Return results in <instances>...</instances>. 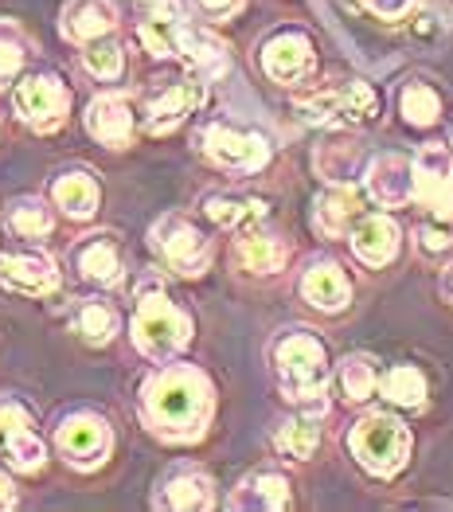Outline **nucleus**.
Masks as SVG:
<instances>
[{"instance_id": "1", "label": "nucleus", "mask_w": 453, "mask_h": 512, "mask_svg": "<svg viewBox=\"0 0 453 512\" xmlns=\"http://www.w3.org/2000/svg\"><path fill=\"white\" fill-rule=\"evenodd\" d=\"M137 411L141 423L153 438L168 446H188L200 442L215 415V387L204 368L196 364H157L137 391Z\"/></svg>"}, {"instance_id": "2", "label": "nucleus", "mask_w": 453, "mask_h": 512, "mask_svg": "<svg viewBox=\"0 0 453 512\" xmlns=\"http://www.w3.org/2000/svg\"><path fill=\"white\" fill-rule=\"evenodd\" d=\"M270 368H274V380L293 407L317 411V415L329 411V348L313 329H301V325L282 329L270 341Z\"/></svg>"}, {"instance_id": "3", "label": "nucleus", "mask_w": 453, "mask_h": 512, "mask_svg": "<svg viewBox=\"0 0 453 512\" xmlns=\"http://www.w3.org/2000/svg\"><path fill=\"white\" fill-rule=\"evenodd\" d=\"M192 313L180 309L176 301L165 294L161 282L145 278L137 286V301H133V317H129V337H133V348L153 360V364H168L176 360L188 344H192Z\"/></svg>"}, {"instance_id": "4", "label": "nucleus", "mask_w": 453, "mask_h": 512, "mask_svg": "<svg viewBox=\"0 0 453 512\" xmlns=\"http://www.w3.org/2000/svg\"><path fill=\"white\" fill-rule=\"evenodd\" d=\"M293 114L309 126L356 129L379 118V94L364 79H332L325 86L293 94Z\"/></svg>"}, {"instance_id": "5", "label": "nucleus", "mask_w": 453, "mask_h": 512, "mask_svg": "<svg viewBox=\"0 0 453 512\" xmlns=\"http://www.w3.org/2000/svg\"><path fill=\"white\" fill-rule=\"evenodd\" d=\"M348 450H352L360 470L387 481L411 458V430L403 419H395L387 411H368L348 430Z\"/></svg>"}, {"instance_id": "6", "label": "nucleus", "mask_w": 453, "mask_h": 512, "mask_svg": "<svg viewBox=\"0 0 453 512\" xmlns=\"http://www.w3.org/2000/svg\"><path fill=\"white\" fill-rule=\"evenodd\" d=\"M149 251L161 258V266L176 278H204L211 270V239L184 212H165L149 223Z\"/></svg>"}, {"instance_id": "7", "label": "nucleus", "mask_w": 453, "mask_h": 512, "mask_svg": "<svg viewBox=\"0 0 453 512\" xmlns=\"http://www.w3.org/2000/svg\"><path fill=\"white\" fill-rule=\"evenodd\" d=\"M51 442H55V454L75 473H94L102 470L114 454V427H110L106 415L79 407V411H67L55 423Z\"/></svg>"}, {"instance_id": "8", "label": "nucleus", "mask_w": 453, "mask_h": 512, "mask_svg": "<svg viewBox=\"0 0 453 512\" xmlns=\"http://www.w3.org/2000/svg\"><path fill=\"white\" fill-rule=\"evenodd\" d=\"M12 114L32 133H59L71 114V90L55 71H24L12 83Z\"/></svg>"}, {"instance_id": "9", "label": "nucleus", "mask_w": 453, "mask_h": 512, "mask_svg": "<svg viewBox=\"0 0 453 512\" xmlns=\"http://www.w3.org/2000/svg\"><path fill=\"white\" fill-rule=\"evenodd\" d=\"M200 153L223 172H262L274 157V145L258 129L235 122H211L200 129Z\"/></svg>"}, {"instance_id": "10", "label": "nucleus", "mask_w": 453, "mask_h": 512, "mask_svg": "<svg viewBox=\"0 0 453 512\" xmlns=\"http://www.w3.org/2000/svg\"><path fill=\"white\" fill-rule=\"evenodd\" d=\"M71 270L75 278L94 290H114L125 278V247L114 231H86L71 247Z\"/></svg>"}, {"instance_id": "11", "label": "nucleus", "mask_w": 453, "mask_h": 512, "mask_svg": "<svg viewBox=\"0 0 453 512\" xmlns=\"http://www.w3.org/2000/svg\"><path fill=\"white\" fill-rule=\"evenodd\" d=\"M258 63H262L266 79L282 86H301L317 71V47L301 28H282L258 47Z\"/></svg>"}, {"instance_id": "12", "label": "nucleus", "mask_w": 453, "mask_h": 512, "mask_svg": "<svg viewBox=\"0 0 453 512\" xmlns=\"http://www.w3.org/2000/svg\"><path fill=\"white\" fill-rule=\"evenodd\" d=\"M414 161V200L430 219L453 223V157L446 145H422Z\"/></svg>"}, {"instance_id": "13", "label": "nucleus", "mask_w": 453, "mask_h": 512, "mask_svg": "<svg viewBox=\"0 0 453 512\" xmlns=\"http://www.w3.org/2000/svg\"><path fill=\"white\" fill-rule=\"evenodd\" d=\"M0 454L16 473H40L47 462V446L20 399H0Z\"/></svg>"}, {"instance_id": "14", "label": "nucleus", "mask_w": 453, "mask_h": 512, "mask_svg": "<svg viewBox=\"0 0 453 512\" xmlns=\"http://www.w3.org/2000/svg\"><path fill=\"white\" fill-rule=\"evenodd\" d=\"M153 509L168 512H207L215 509V481L211 473L192 466V462H176L157 477L153 489Z\"/></svg>"}, {"instance_id": "15", "label": "nucleus", "mask_w": 453, "mask_h": 512, "mask_svg": "<svg viewBox=\"0 0 453 512\" xmlns=\"http://www.w3.org/2000/svg\"><path fill=\"white\" fill-rule=\"evenodd\" d=\"M207 98V79L192 75V79H180V83L161 86L149 102H145V129L153 137H168L184 126Z\"/></svg>"}, {"instance_id": "16", "label": "nucleus", "mask_w": 453, "mask_h": 512, "mask_svg": "<svg viewBox=\"0 0 453 512\" xmlns=\"http://www.w3.org/2000/svg\"><path fill=\"white\" fill-rule=\"evenodd\" d=\"M0 286L20 298H47L59 290V266L40 247L8 251V255H0Z\"/></svg>"}, {"instance_id": "17", "label": "nucleus", "mask_w": 453, "mask_h": 512, "mask_svg": "<svg viewBox=\"0 0 453 512\" xmlns=\"http://www.w3.org/2000/svg\"><path fill=\"white\" fill-rule=\"evenodd\" d=\"M364 192L379 208H407L414 200V161L403 153H379L364 169Z\"/></svg>"}, {"instance_id": "18", "label": "nucleus", "mask_w": 453, "mask_h": 512, "mask_svg": "<svg viewBox=\"0 0 453 512\" xmlns=\"http://www.w3.org/2000/svg\"><path fill=\"white\" fill-rule=\"evenodd\" d=\"M133 129H137V118H133V102L122 90H102L90 98L86 106V133L106 145V149H125L133 141Z\"/></svg>"}, {"instance_id": "19", "label": "nucleus", "mask_w": 453, "mask_h": 512, "mask_svg": "<svg viewBox=\"0 0 453 512\" xmlns=\"http://www.w3.org/2000/svg\"><path fill=\"white\" fill-rule=\"evenodd\" d=\"M47 196H51V204L67 219L86 223V219H94L98 204H102V184H98V176L86 165H67V169H59L51 176Z\"/></svg>"}, {"instance_id": "20", "label": "nucleus", "mask_w": 453, "mask_h": 512, "mask_svg": "<svg viewBox=\"0 0 453 512\" xmlns=\"http://www.w3.org/2000/svg\"><path fill=\"white\" fill-rule=\"evenodd\" d=\"M297 294L317 313H340L352 301V282L332 258H313L297 278Z\"/></svg>"}, {"instance_id": "21", "label": "nucleus", "mask_w": 453, "mask_h": 512, "mask_svg": "<svg viewBox=\"0 0 453 512\" xmlns=\"http://www.w3.org/2000/svg\"><path fill=\"white\" fill-rule=\"evenodd\" d=\"M122 12L114 0H67L63 12H59V32L67 43H86L102 40V36H114Z\"/></svg>"}, {"instance_id": "22", "label": "nucleus", "mask_w": 453, "mask_h": 512, "mask_svg": "<svg viewBox=\"0 0 453 512\" xmlns=\"http://www.w3.org/2000/svg\"><path fill=\"white\" fill-rule=\"evenodd\" d=\"M399 243H403L399 223H395L391 215H383V212L360 215V223L348 231V247H352V255L360 258L364 266H371V270H379V266L395 262V255H399Z\"/></svg>"}, {"instance_id": "23", "label": "nucleus", "mask_w": 453, "mask_h": 512, "mask_svg": "<svg viewBox=\"0 0 453 512\" xmlns=\"http://www.w3.org/2000/svg\"><path fill=\"white\" fill-rule=\"evenodd\" d=\"M293 505V485L282 470L274 466H262V470H250L235 493H231V509H258V512H282Z\"/></svg>"}, {"instance_id": "24", "label": "nucleus", "mask_w": 453, "mask_h": 512, "mask_svg": "<svg viewBox=\"0 0 453 512\" xmlns=\"http://www.w3.org/2000/svg\"><path fill=\"white\" fill-rule=\"evenodd\" d=\"M286 258H289L286 239L274 235V231H266L262 223L239 231V239H235V262H239V270H247L254 278H274V274H282V270H286Z\"/></svg>"}, {"instance_id": "25", "label": "nucleus", "mask_w": 453, "mask_h": 512, "mask_svg": "<svg viewBox=\"0 0 453 512\" xmlns=\"http://www.w3.org/2000/svg\"><path fill=\"white\" fill-rule=\"evenodd\" d=\"M364 215V196L352 184H332L313 200V227L325 239H344Z\"/></svg>"}, {"instance_id": "26", "label": "nucleus", "mask_w": 453, "mask_h": 512, "mask_svg": "<svg viewBox=\"0 0 453 512\" xmlns=\"http://www.w3.org/2000/svg\"><path fill=\"white\" fill-rule=\"evenodd\" d=\"M71 333L90 348H106L122 333V313L106 298H83L71 309Z\"/></svg>"}, {"instance_id": "27", "label": "nucleus", "mask_w": 453, "mask_h": 512, "mask_svg": "<svg viewBox=\"0 0 453 512\" xmlns=\"http://www.w3.org/2000/svg\"><path fill=\"white\" fill-rule=\"evenodd\" d=\"M200 208L204 215L215 223V227H223V231H247V227H258V223H266V200H254V196H239V192H207L204 200H200Z\"/></svg>"}, {"instance_id": "28", "label": "nucleus", "mask_w": 453, "mask_h": 512, "mask_svg": "<svg viewBox=\"0 0 453 512\" xmlns=\"http://www.w3.org/2000/svg\"><path fill=\"white\" fill-rule=\"evenodd\" d=\"M321 446V415L317 411H301L293 419H282L274 430V450L286 458V462H309Z\"/></svg>"}, {"instance_id": "29", "label": "nucleus", "mask_w": 453, "mask_h": 512, "mask_svg": "<svg viewBox=\"0 0 453 512\" xmlns=\"http://www.w3.org/2000/svg\"><path fill=\"white\" fill-rule=\"evenodd\" d=\"M180 63L200 75V79H215L227 71V43L215 40L204 28H192L184 24V40H180Z\"/></svg>"}, {"instance_id": "30", "label": "nucleus", "mask_w": 453, "mask_h": 512, "mask_svg": "<svg viewBox=\"0 0 453 512\" xmlns=\"http://www.w3.org/2000/svg\"><path fill=\"white\" fill-rule=\"evenodd\" d=\"M4 227L24 239V243H36V239H47L55 219H51V208L43 204L40 196H16L4 204Z\"/></svg>"}, {"instance_id": "31", "label": "nucleus", "mask_w": 453, "mask_h": 512, "mask_svg": "<svg viewBox=\"0 0 453 512\" xmlns=\"http://www.w3.org/2000/svg\"><path fill=\"white\" fill-rule=\"evenodd\" d=\"M336 387L348 403H368L371 395L379 391V364L371 360L368 352H352L336 364Z\"/></svg>"}, {"instance_id": "32", "label": "nucleus", "mask_w": 453, "mask_h": 512, "mask_svg": "<svg viewBox=\"0 0 453 512\" xmlns=\"http://www.w3.org/2000/svg\"><path fill=\"white\" fill-rule=\"evenodd\" d=\"M32 51H36L32 36H28L16 20H4V16H0V90L12 86L28 71Z\"/></svg>"}, {"instance_id": "33", "label": "nucleus", "mask_w": 453, "mask_h": 512, "mask_svg": "<svg viewBox=\"0 0 453 512\" xmlns=\"http://www.w3.org/2000/svg\"><path fill=\"white\" fill-rule=\"evenodd\" d=\"M137 40L145 43V51L153 59H180V40H184V20L172 16V12H153L141 20L137 28Z\"/></svg>"}, {"instance_id": "34", "label": "nucleus", "mask_w": 453, "mask_h": 512, "mask_svg": "<svg viewBox=\"0 0 453 512\" xmlns=\"http://www.w3.org/2000/svg\"><path fill=\"white\" fill-rule=\"evenodd\" d=\"M379 391L387 403L395 407H407V411H418L426 407V376L414 368V364H395L379 376Z\"/></svg>"}, {"instance_id": "35", "label": "nucleus", "mask_w": 453, "mask_h": 512, "mask_svg": "<svg viewBox=\"0 0 453 512\" xmlns=\"http://www.w3.org/2000/svg\"><path fill=\"white\" fill-rule=\"evenodd\" d=\"M399 114H403L407 126L426 129L442 118V98H438V90L430 83L414 79V83H407L399 90Z\"/></svg>"}, {"instance_id": "36", "label": "nucleus", "mask_w": 453, "mask_h": 512, "mask_svg": "<svg viewBox=\"0 0 453 512\" xmlns=\"http://www.w3.org/2000/svg\"><path fill=\"white\" fill-rule=\"evenodd\" d=\"M83 67L86 75H94L98 83H118L125 75V47L114 36H102V40L86 43Z\"/></svg>"}, {"instance_id": "37", "label": "nucleus", "mask_w": 453, "mask_h": 512, "mask_svg": "<svg viewBox=\"0 0 453 512\" xmlns=\"http://www.w3.org/2000/svg\"><path fill=\"white\" fill-rule=\"evenodd\" d=\"M450 247H453V239H450V231H446L442 219L418 227V251H422V255H446Z\"/></svg>"}, {"instance_id": "38", "label": "nucleus", "mask_w": 453, "mask_h": 512, "mask_svg": "<svg viewBox=\"0 0 453 512\" xmlns=\"http://www.w3.org/2000/svg\"><path fill=\"white\" fill-rule=\"evenodd\" d=\"M356 4H360V8H368L371 16H379V20H391V24H395V20H407V16H411L418 0H356Z\"/></svg>"}, {"instance_id": "39", "label": "nucleus", "mask_w": 453, "mask_h": 512, "mask_svg": "<svg viewBox=\"0 0 453 512\" xmlns=\"http://www.w3.org/2000/svg\"><path fill=\"white\" fill-rule=\"evenodd\" d=\"M247 0H192V8L204 16V20H231L243 12Z\"/></svg>"}, {"instance_id": "40", "label": "nucleus", "mask_w": 453, "mask_h": 512, "mask_svg": "<svg viewBox=\"0 0 453 512\" xmlns=\"http://www.w3.org/2000/svg\"><path fill=\"white\" fill-rule=\"evenodd\" d=\"M16 501H20V497H16V485H12V477L0 470V512L16 509Z\"/></svg>"}, {"instance_id": "41", "label": "nucleus", "mask_w": 453, "mask_h": 512, "mask_svg": "<svg viewBox=\"0 0 453 512\" xmlns=\"http://www.w3.org/2000/svg\"><path fill=\"white\" fill-rule=\"evenodd\" d=\"M442 294L453 301V266H446V274H442Z\"/></svg>"}, {"instance_id": "42", "label": "nucleus", "mask_w": 453, "mask_h": 512, "mask_svg": "<svg viewBox=\"0 0 453 512\" xmlns=\"http://www.w3.org/2000/svg\"><path fill=\"white\" fill-rule=\"evenodd\" d=\"M141 4H153V8H168L172 0H141Z\"/></svg>"}]
</instances>
